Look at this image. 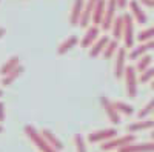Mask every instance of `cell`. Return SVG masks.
I'll use <instances>...</instances> for the list:
<instances>
[{"instance_id":"obj_16","label":"cell","mask_w":154,"mask_h":152,"mask_svg":"<svg viewBox=\"0 0 154 152\" xmlns=\"http://www.w3.org/2000/svg\"><path fill=\"white\" fill-rule=\"evenodd\" d=\"M151 128H154V120H151V118H140L139 121H134L131 124H128L126 126V131L134 134V132L146 131V129H151Z\"/></svg>"},{"instance_id":"obj_4","label":"cell","mask_w":154,"mask_h":152,"mask_svg":"<svg viewBox=\"0 0 154 152\" xmlns=\"http://www.w3.org/2000/svg\"><path fill=\"white\" fill-rule=\"evenodd\" d=\"M123 43L125 48H133L134 46V22L133 16L130 14H123Z\"/></svg>"},{"instance_id":"obj_1","label":"cell","mask_w":154,"mask_h":152,"mask_svg":"<svg viewBox=\"0 0 154 152\" xmlns=\"http://www.w3.org/2000/svg\"><path fill=\"white\" fill-rule=\"evenodd\" d=\"M23 131H25V134H26V137L34 143V146H35L38 151H40V152H59V151H56L53 146H51V145L45 140V137L42 135V132L37 131L34 126L26 124Z\"/></svg>"},{"instance_id":"obj_23","label":"cell","mask_w":154,"mask_h":152,"mask_svg":"<svg viewBox=\"0 0 154 152\" xmlns=\"http://www.w3.org/2000/svg\"><path fill=\"white\" fill-rule=\"evenodd\" d=\"M151 63H152V57L149 54H145L142 57L137 58V65H136V71L137 72H143L148 68H151Z\"/></svg>"},{"instance_id":"obj_24","label":"cell","mask_w":154,"mask_h":152,"mask_svg":"<svg viewBox=\"0 0 154 152\" xmlns=\"http://www.w3.org/2000/svg\"><path fill=\"white\" fill-rule=\"evenodd\" d=\"M117 51H119V40L112 39V40H109V43L106 45V48L103 51V57L111 58V57H114L116 54H117Z\"/></svg>"},{"instance_id":"obj_13","label":"cell","mask_w":154,"mask_h":152,"mask_svg":"<svg viewBox=\"0 0 154 152\" xmlns=\"http://www.w3.org/2000/svg\"><path fill=\"white\" fill-rule=\"evenodd\" d=\"M108 43H109V37H108V35L99 37V39L94 42V45L89 48V57L96 58V57H99L100 54H103V51H105V48H106Z\"/></svg>"},{"instance_id":"obj_32","label":"cell","mask_w":154,"mask_h":152,"mask_svg":"<svg viewBox=\"0 0 154 152\" xmlns=\"http://www.w3.org/2000/svg\"><path fill=\"white\" fill-rule=\"evenodd\" d=\"M117 5H119V8H126L128 0H117Z\"/></svg>"},{"instance_id":"obj_2","label":"cell","mask_w":154,"mask_h":152,"mask_svg":"<svg viewBox=\"0 0 154 152\" xmlns=\"http://www.w3.org/2000/svg\"><path fill=\"white\" fill-rule=\"evenodd\" d=\"M125 89H126V95L130 98H136L137 95V71L136 66L128 65L125 69Z\"/></svg>"},{"instance_id":"obj_9","label":"cell","mask_w":154,"mask_h":152,"mask_svg":"<svg viewBox=\"0 0 154 152\" xmlns=\"http://www.w3.org/2000/svg\"><path fill=\"white\" fill-rule=\"evenodd\" d=\"M117 152H154V140L148 143H130L120 148Z\"/></svg>"},{"instance_id":"obj_21","label":"cell","mask_w":154,"mask_h":152,"mask_svg":"<svg viewBox=\"0 0 154 152\" xmlns=\"http://www.w3.org/2000/svg\"><path fill=\"white\" fill-rule=\"evenodd\" d=\"M111 32H112V39L119 40L123 37V16H117L111 26Z\"/></svg>"},{"instance_id":"obj_19","label":"cell","mask_w":154,"mask_h":152,"mask_svg":"<svg viewBox=\"0 0 154 152\" xmlns=\"http://www.w3.org/2000/svg\"><path fill=\"white\" fill-rule=\"evenodd\" d=\"M40 132H42V135L45 137V140H46V142H48L51 146H53L56 151H59V152H60L63 148H65V146H63V143H62V142H60L59 138H57V137H56L53 132H51L49 129H42Z\"/></svg>"},{"instance_id":"obj_25","label":"cell","mask_w":154,"mask_h":152,"mask_svg":"<svg viewBox=\"0 0 154 152\" xmlns=\"http://www.w3.org/2000/svg\"><path fill=\"white\" fill-rule=\"evenodd\" d=\"M114 106H116V109L119 111V114H123V115L130 117V115L134 114V108L131 105L125 103V101H114Z\"/></svg>"},{"instance_id":"obj_27","label":"cell","mask_w":154,"mask_h":152,"mask_svg":"<svg viewBox=\"0 0 154 152\" xmlns=\"http://www.w3.org/2000/svg\"><path fill=\"white\" fill-rule=\"evenodd\" d=\"M152 112H154V97L148 101L146 106H145L143 109H140V111H139L137 117H139V118H146V117L149 115V114H152Z\"/></svg>"},{"instance_id":"obj_36","label":"cell","mask_w":154,"mask_h":152,"mask_svg":"<svg viewBox=\"0 0 154 152\" xmlns=\"http://www.w3.org/2000/svg\"><path fill=\"white\" fill-rule=\"evenodd\" d=\"M151 88H152V89H154V80L151 82Z\"/></svg>"},{"instance_id":"obj_30","label":"cell","mask_w":154,"mask_h":152,"mask_svg":"<svg viewBox=\"0 0 154 152\" xmlns=\"http://www.w3.org/2000/svg\"><path fill=\"white\" fill-rule=\"evenodd\" d=\"M5 121V105L3 101H0V123Z\"/></svg>"},{"instance_id":"obj_22","label":"cell","mask_w":154,"mask_h":152,"mask_svg":"<svg viewBox=\"0 0 154 152\" xmlns=\"http://www.w3.org/2000/svg\"><path fill=\"white\" fill-rule=\"evenodd\" d=\"M23 71H25V68H23L22 65H19L14 71H11L9 74L3 75V77H2V85H3V86H9V85H11L12 82H14L16 79H19L20 75L23 74Z\"/></svg>"},{"instance_id":"obj_33","label":"cell","mask_w":154,"mask_h":152,"mask_svg":"<svg viewBox=\"0 0 154 152\" xmlns=\"http://www.w3.org/2000/svg\"><path fill=\"white\" fill-rule=\"evenodd\" d=\"M5 34H6V29H5V28H0V39H2Z\"/></svg>"},{"instance_id":"obj_18","label":"cell","mask_w":154,"mask_h":152,"mask_svg":"<svg viewBox=\"0 0 154 152\" xmlns=\"http://www.w3.org/2000/svg\"><path fill=\"white\" fill-rule=\"evenodd\" d=\"M77 43H79L77 35H69L65 42L60 43V46H59V49H57V54H59V55H65L66 52H69L72 48H75Z\"/></svg>"},{"instance_id":"obj_38","label":"cell","mask_w":154,"mask_h":152,"mask_svg":"<svg viewBox=\"0 0 154 152\" xmlns=\"http://www.w3.org/2000/svg\"><path fill=\"white\" fill-rule=\"evenodd\" d=\"M152 114H154V112H152Z\"/></svg>"},{"instance_id":"obj_34","label":"cell","mask_w":154,"mask_h":152,"mask_svg":"<svg viewBox=\"0 0 154 152\" xmlns=\"http://www.w3.org/2000/svg\"><path fill=\"white\" fill-rule=\"evenodd\" d=\"M151 140H154V129H152V132H151Z\"/></svg>"},{"instance_id":"obj_37","label":"cell","mask_w":154,"mask_h":152,"mask_svg":"<svg viewBox=\"0 0 154 152\" xmlns=\"http://www.w3.org/2000/svg\"><path fill=\"white\" fill-rule=\"evenodd\" d=\"M2 95H3V91H2V89H0V97H2Z\"/></svg>"},{"instance_id":"obj_35","label":"cell","mask_w":154,"mask_h":152,"mask_svg":"<svg viewBox=\"0 0 154 152\" xmlns=\"http://www.w3.org/2000/svg\"><path fill=\"white\" fill-rule=\"evenodd\" d=\"M0 132H3V126L2 124H0Z\"/></svg>"},{"instance_id":"obj_29","label":"cell","mask_w":154,"mask_h":152,"mask_svg":"<svg viewBox=\"0 0 154 152\" xmlns=\"http://www.w3.org/2000/svg\"><path fill=\"white\" fill-rule=\"evenodd\" d=\"M139 80H140V83H149V82H152V80H154V68L151 66V68H148L146 71L140 72Z\"/></svg>"},{"instance_id":"obj_28","label":"cell","mask_w":154,"mask_h":152,"mask_svg":"<svg viewBox=\"0 0 154 152\" xmlns=\"http://www.w3.org/2000/svg\"><path fill=\"white\" fill-rule=\"evenodd\" d=\"M74 145H75V152H88L86 145H85V138L80 134L74 135Z\"/></svg>"},{"instance_id":"obj_12","label":"cell","mask_w":154,"mask_h":152,"mask_svg":"<svg viewBox=\"0 0 154 152\" xmlns=\"http://www.w3.org/2000/svg\"><path fill=\"white\" fill-rule=\"evenodd\" d=\"M83 6H85V0H74L72 8H71V14H69V23H71V26H77V25H80Z\"/></svg>"},{"instance_id":"obj_5","label":"cell","mask_w":154,"mask_h":152,"mask_svg":"<svg viewBox=\"0 0 154 152\" xmlns=\"http://www.w3.org/2000/svg\"><path fill=\"white\" fill-rule=\"evenodd\" d=\"M100 105H102V108H103L108 120H109L112 124H119V123H120V114H119L117 109H116L114 101H111V100H109L108 97H105V95H102V97H100Z\"/></svg>"},{"instance_id":"obj_17","label":"cell","mask_w":154,"mask_h":152,"mask_svg":"<svg viewBox=\"0 0 154 152\" xmlns=\"http://www.w3.org/2000/svg\"><path fill=\"white\" fill-rule=\"evenodd\" d=\"M130 9H131V16L134 17V20L140 25H143L146 23V14H145V11L142 9V6H140V3L137 2V0H131L130 2Z\"/></svg>"},{"instance_id":"obj_8","label":"cell","mask_w":154,"mask_h":152,"mask_svg":"<svg viewBox=\"0 0 154 152\" xmlns=\"http://www.w3.org/2000/svg\"><path fill=\"white\" fill-rule=\"evenodd\" d=\"M126 69V48H119L114 61V77L122 79Z\"/></svg>"},{"instance_id":"obj_20","label":"cell","mask_w":154,"mask_h":152,"mask_svg":"<svg viewBox=\"0 0 154 152\" xmlns=\"http://www.w3.org/2000/svg\"><path fill=\"white\" fill-rule=\"evenodd\" d=\"M20 65V58H19V55H12L9 60H6L3 65H2V68H0V75H6V74H9L11 71H14L17 66Z\"/></svg>"},{"instance_id":"obj_26","label":"cell","mask_w":154,"mask_h":152,"mask_svg":"<svg viewBox=\"0 0 154 152\" xmlns=\"http://www.w3.org/2000/svg\"><path fill=\"white\" fill-rule=\"evenodd\" d=\"M152 39H154V26L146 28V29H142V31L139 32V35H137V40H139L140 43L148 42V40H152Z\"/></svg>"},{"instance_id":"obj_31","label":"cell","mask_w":154,"mask_h":152,"mask_svg":"<svg viewBox=\"0 0 154 152\" xmlns=\"http://www.w3.org/2000/svg\"><path fill=\"white\" fill-rule=\"evenodd\" d=\"M145 6H148V8H152L154 9V0H140Z\"/></svg>"},{"instance_id":"obj_3","label":"cell","mask_w":154,"mask_h":152,"mask_svg":"<svg viewBox=\"0 0 154 152\" xmlns=\"http://www.w3.org/2000/svg\"><path fill=\"white\" fill-rule=\"evenodd\" d=\"M136 142V135L134 134H126V135H122V137H114L111 138V140L105 142V143H102V151L103 152H108V151H119L120 148L126 146V145H130V143H134Z\"/></svg>"},{"instance_id":"obj_15","label":"cell","mask_w":154,"mask_h":152,"mask_svg":"<svg viewBox=\"0 0 154 152\" xmlns=\"http://www.w3.org/2000/svg\"><path fill=\"white\" fill-rule=\"evenodd\" d=\"M154 49V39L152 40H148V42H143V43H140L137 48H133V51L130 52V58L131 60H137L139 57H142L145 54H148L149 51Z\"/></svg>"},{"instance_id":"obj_10","label":"cell","mask_w":154,"mask_h":152,"mask_svg":"<svg viewBox=\"0 0 154 152\" xmlns=\"http://www.w3.org/2000/svg\"><path fill=\"white\" fill-rule=\"evenodd\" d=\"M99 34H100V29L97 25H91V26L86 28V32L83 35V39L80 42L82 48H91L94 45V42L99 39Z\"/></svg>"},{"instance_id":"obj_14","label":"cell","mask_w":154,"mask_h":152,"mask_svg":"<svg viewBox=\"0 0 154 152\" xmlns=\"http://www.w3.org/2000/svg\"><path fill=\"white\" fill-rule=\"evenodd\" d=\"M106 2L108 0H97V3L94 6V12H93V25L102 26V22L105 17V11H106Z\"/></svg>"},{"instance_id":"obj_6","label":"cell","mask_w":154,"mask_h":152,"mask_svg":"<svg viewBox=\"0 0 154 152\" xmlns=\"http://www.w3.org/2000/svg\"><path fill=\"white\" fill-rule=\"evenodd\" d=\"M117 0H108L106 2V11H105V17H103V22H102V29L103 31H108L111 29L112 23L116 20V11H117Z\"/></svg>"},{"instance_id":"obj_11","label":"cell","mask_w":154,"mask_h":152,"mask_svg":"<svg viewBox=\"0 0 154 152\" xmlns=\"http://www.w3.org/2000/svg\"><path fill=\"white\" fill-rule=\"evenodd\" d=\"M97 3V0H86L85 6H83V12H82V19H80V25L82 28H88L89 22L93 20V12H94V6Z\"/></svg>"},{"instance_id":"obj_7","label":"cell","mask_w":154,"mask_h":152,"mask_svg":"<svg viewBox=\"0 0 154 152\" xmlns=\"http://www.w3.org/2000/svg\"><path fill=\"white\" fill-rule=\"evenodd\" d=\"M117 135V131L114 128H108V129H100V131H96V132H91L88 135V142L89 143H105L111 138H114Z\"/></svg>"}]
</instances>
